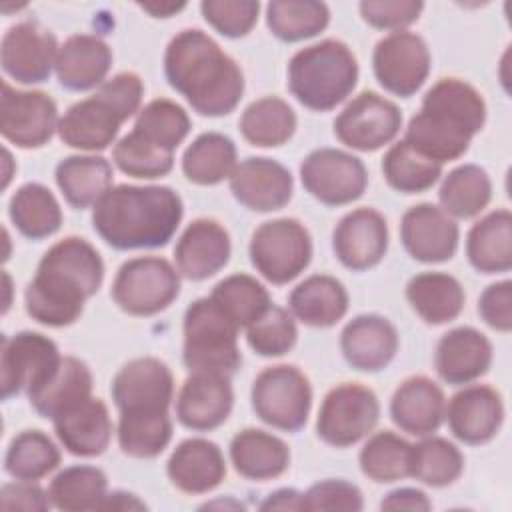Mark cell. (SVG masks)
<instances>
[{"mask_svg": "<svg viewBox=\"0 0 512 512\" xmlns=\"http://www.w3.org/2000/svg\"><path fill=\"white\" fill-rule=\"evenodd\" d=\"M118 408V446L132 458H156L172 440L174 376L166 362L140 356L126 362L110 384Z\"/></svg>", "mask_w": 512, "mask_h": 512, "instance_id": "6da1fadb", "label": "cell"}, {"mask_svg": "<svg viewBox=\"0 0 512 512\" xmlns=\"http://www.w3.org/2000/svg\"><path fill=\"white\" fill-rule=\"evenodd\" d=\"M104 262L84 238L66 236L54 242L38 262L24 290L26 314L38 324L64 328L74 324L102 286Z\"/></svg>", "mask_w": 512, "mask_h": 512, "instance_id": "7a4b0ae2", "label": "cell"}, {"mask_svg": "<svg viewBox=\"0 0 512 512\" xmlns=\"http://www.w3.org/2000/svg\"><path fill=\"white\" fill-rule=\"evenodd\" d=\"M164 76L194 112L208 118L230 114L244 94L238 62L198 28H186L168 42Z\"/></svg>", "mask_w": 512, "mask_h": 512, "instance_id": "3957f363", "label": "cell"}, {"mask_svg": "<svg viewBox=\"0 0 512 512\" xmlns=\"http://www.w3.org/2000/svg\"><path fill=\"white\" fill-rule=\"evenodd\" d=\"M182 214V198L170 186L118 184L92 206V226L116 250L160 248L176 234Z\"/></svg>", "mask_w": 512, "mask_h": 512, "instance_id": "277c9868", "label": "cell"}, {"mask_svg": "<svg viewBox=\"0 0 512 512\" xmlns=\"http://www.w3.org/2000/svg\"><path fill=\"white\" fill-rule=\"evenodd\" d=\"M486 124L482 94L460 78H442L424 94L404 132V142L426 158L446 164L470 148L472 138Z\"/></svg>", "mask_w": 512, "mask_h": 512, "instance_id": "5b68a950", "label": "cell"}, {"mask_svg": "<svg viewBox=\"0 0 512 512\" xmlns=\"http://www.w3.org/2000/svg\"><path fill=\"white\" fill-rule=\"evenodd\" d=\"M144 96L136 72H120L102 82L92 96L74 102L58 122L60 140L82 152L106 150L116 144L120 126L140 112Z\"/></svg>", "mask_w": 512, "mask_h": 512, "instance_id": "8992f818", "label": "cell"}, {"mask_svg": "<svg viewBox=\"0 0 512 512\" xmlns=\"http://www.w3.org/2000/svg\"><path fill=\"white\" fill-rule=\"evenodd\" d=\"M358 72V60L348 44L326 38L290 58L288 90L304 108L328 112L352 94Z\"/></svg>", "mask_w": 512, "mask_h": 512, "instance_id": "52a82bcc", "label": "cell"}, {"mask_svg": "<svg viewBox=\"0 0 512 512\" xmlns=\"http://www.w3.org/2000/svg\"><path fill=\"white\" fill-rule=\"evenodd\" d=\"M240 328L210 300H194L184 312L182 360L188 372L232 376L242 364Z\"/></svg>", "mask_w": 512, "mask_h": 512, "instance_id": "ba28073f", "label": "cell"}, {"mask_svg": "<svg viewBox=\"0 0 512 512\" xmlns=\"http://www.w3.org/2000/svg\"><path fill=\"white\" fill-rule=\"evenodd\" d=\"M180 294V274L160 256L126 260L112 282L114 304L130 316H154L166 310Z\"/></svg>", "mask_w": 512, "mask_h": 512, "instance_id": "9c48e42d", "label": "cell"}, {"mask_svg": "<svg viewBox=\"0 0 512 512\" xmlns=\"http://www.w3.org/2000/svg\"><path fill=\"white\" fill-rule=\"evenodd\" d=\"M250 400L264 424L282 432H298L310 416L312 386L296 366H268L254 378Z\"/></svg>", "mask_w": 512, "mask_h": 512, "instance_id": "30bf717a", "label": "cell"}, {"mask_svg": "<svg viewBox=\"0 0 512 512\" xmlns=\"http://www.w3.org/2000/svg\"><path fill=\"white\" fill-rule=\"evenodd\" d=\"M250 262L272 284H288L300 276L312 260V238L296 218L262 222L250 238Z\"/></svg>", "mask_w": 512, "mask_h": 512, "instance_id": "8fae6325", "label": "cell"}, {"mask_svg": "<svg viewBox=\"0 0 512 512\" xmlns=\"http://www.w3.org/2000/svg\"><path fill=\"white\" fill-rule=\"evenodd\" d=\"M380 418L374 390L358 382L334 386L322 400L316 416V434L334 448H346L366 438Z\"/></svg>", "mask_w": 512, "mask_h": 512, "instance_id": "7c38bea8", "label": "cell"}, {"mask_svg": "<svg viewBox=\"0 0 512 512\" xmlns=\"http://www.w3.org/2000/svg\"><path fill=\"white\" fill-rule=\"evenodd\" d=\"M62 358L56 342L40 332L22 330L4 336L0 352L2 398L8 400L22 392L34 394L56 374Z\"/></svg>", "mask_w": 512, "mask_h": 512, "instance_id": "4fadbf2b", "label": "cell"}, {"mask_svg": "<svg viewBox=\"0 0 512 512\" xmlns=\"http://www.w3.org/2000/svg\"><path fill=\"white\" fill-rule=\"evenodd\" d=\"M304 190L326 206L356 202L366 186L368 172L360 158L338 148H318L300 164Z\"/></svg>", "mask_w": 512, "mask_h": 512, "instance_id": "5bb4252c", "label": "cell"}, {"mask_svg": "<svg viewBox=\"0 0 512 512\" xmlns=\"http://www.w3.org/2000/svg\"><path fill=\"white\" fill-rule=\"evenodd\" d=\"M430 48L426 40L410 30H396L380 38L372 52V68L378 84L400 98L422 88L430 74Z\"/></svg>", "mask_w": 512, "mask_h": 512, "instance_id": "9a60e30c", "label": "cell"}, {"mask_svg": "<svg viewBox=\"0 0 512 512\" xmlns=\"http://www.w3.org/2000/svg\"><path fill=\"white\" fill-rule=\"evenodd\" d=\"M400 128V108L372 90L354 96L334 120V136L358 152H374L390 144Z\"/></svg>", "mask_w": 512, "mask_h": 512, "instance_id": "2e32d148", "label": "cell"}, {"mask_svg": "<svg viewBox=\"0 0 512 512\" xmlns=\"http://www.w3.org/2000/svg\"><path fill=\"white\" fill-rule=\"evenodd\" d=\"M58 106L42 90H18L6 80L0 96V132L18 148H42L58 130Z\"/></svg>", "mask_w": 512, "mask_h": 512, "instance_id": "e0dca14e", "label": "cell"}, {"mask_svg": "<svg viewBox=\"0 0 512 512\" xmlns=\"http://www.w3.org/2000/svg\"><path fill=\"white\" fill-rule=\"evenodd\" d=\"M58 48L56 36L40 22H18L2 36V70L20 84H40L52 74Z\"/></svg>", "mask_w": 512, "mask_h": 512, "instance_id": "ac0fdd59", "label": "cell"}, {"mask_svg": "<svg viewBox=\"0 0 512 512\" xmlns=\"http://www.w3.org/2000/svg\"><path fill=\"white\" fill-rule=\"evenodd\" d=\"M444 418L454 438L478 446L490 442L504 422V402L488 384H464L448 402Z\"/></svg>", "mask_w": 512, "mask_h": 512, "instance_id": "d6986e66", "label": "cell"}, {"mask_svg": "<svg viewBox=\"0 0 512 512\" xmlns=\"http://www.w3.org/2000/svg\"><path fill=\"white\" fill-rule=\"evenodd\" d=\"M400 240L414 260L438 264L456 254L460 230L456 220L440 206L422 202L404 212L400 220Z\"/></svg>", "mask_w": 512, "mask_h": 512, "instance_id": "ffe728a7", "label": "cell"}, {"mask_svg": "<svg viewBox=\"0 0 512 512\" xmlns=\"http://www.w3.org/2000/svg\"><path fill=\"white\" fill-rule=\"evenodd\" d=\"M332 248L342 266L354 272L374 268L388 250L386 218L374 208H356L340 218Z\"/></svg>", "mask_w": 512, "mask_h": 512, "instance_id": "44dd1931", "label": "cell"}, {"mask_svg": "<svg viewBox=\"0 0 512 512\" xmlns=\"http://www.w3.org/2000/svg\"><path fill=\"white\" fill-rule=\"evenodd\" d=\"M232 196L252 212H274L284 208L294 192L290 170L264 156H252L236 164L228 178Z\"/></svg>", "mask_w": 512, "mask_h": 512, "instance_id": "7402d4cb", "label": "cell"}, {"mask_svg": "<svg viewBox=\"0 0 512 512\" xmlns=\"http://www.w3.org/2000/svg\"><path fill=\"white\" fill-rule=\"evenodd\" d=\"M232 406L234 392L228 376L192 372L176 394L174 412L182 426L210 432L228 420Z\"/></svg>", "mask_w": 512, "mask_h": 512, "instance_id": "603a6c76", "label": "cell"}, {"mask_svg": "<svg viewBox=\"0 0 512 512\" xmlns=\"http://www.w3.org/2000/svg\"><path fill=\"white\" fill-rule=\"evenodd\" d=\"M228 230L212 218L192 220L174 246V266L180 276L200 282L218 274L230 260Z\"/></svg>", "mask_w": 512, "mask_h": 512, "instance_id": "cb8c5ba5", "label": "cell"}, {"mask_svg": "<svg viewBox=\"0 0 512 512\" xmlns=\"http://www.w3.org/2000/svg\"><path fill=\"white\" fill-rule=\"evenodd\" d=\"M492 364L490 340L472 326H458L440 336L434 352V368L450 386L476 382Z\"/></svg>", "mask_w": 512, "mask_h": 512, "instance_id": "d4e9b609", "label": "cell"}, {"mask_svg": "<svg viewBox=\"0 0 512 512\" xmlns=\"http://www.w3.org/2000/svg\"><path fill=\"white\" fill-rule=\"evenodd\" d=\"M398 344L400 338L394 324L378 314H360L340 332V352L360 372L384 370L394 360Z\"/></svg>", "mask_w": 512, "mask_h": 512, "instance_id": "484cf974", "label": "cell"}, {"mask_svg": "<svg viewBox=\"0 0 512 512\" xmlns=\"http://www.w3.org/2000/svg\"><path fill=\"white\" fill-rule=\"evenodd\" d=\"M50 422L60 444L70 454L82 458L100 456L108 448L114 432L108 406L94 396L68 406Z\"/></svg>", "mask_w": 512, "mask_h": 512, "instance_id": "4316f807", "label": "cell"}, {"mask_svg": "<svg viewBox=\"0 0 512 512\" xmlns=\"http://www.w3.org/2000/svg\"><path fill=\"white\" fill-rule=\"evenodd\" d=\"M446 398L442 388L428 376H410L400 382L390 400V418L406 434L430 436L442 422Z\"/></svg>", "mask_w": 512, "mask_h": 512, "instance_id": "83f0119b", "label": "cell"}, {"mask_svg": "<svg viewBox=\"0 0 512 512\" xmlns=\"http://www.w3.org/2000/svg\"><path fill=\"white\" fill-rule=\"evenodd\" d=\"M166 474L184 494H206L226 476V460L218 444L206 438H186L170 454Z\"/></svg>", "mask_w": 512, "mask_h": 512, "instance_id": "f1b7e54d", "label": "cell"}, {"mask_svg": "<svg viewBox=\"0 0 512 512\" xmlns=\"http://www.w3.org/2000/svg\"><path fill=\"white\" fill-rule=\"evenodd\" d=\"M112 66L110 46L94 34H74L66 38L56 56V78L72 92L94 90L106 82Z\"/></svg>", "mask_w": 512, "mask_h": 512, "instance_id": "f546056e", "label": "cell"}, {"mask_svg": "<svg viewBox=\"0 0 512 512\" xmlns=\"http://www.w3.org/2000/svg\"><path fill=\"white\" fill-rule=\"evenodd\" d=\"M230 462L234 470L254 482H266L282 476L290 466L288 444L258 428H244L230 440Z\"/></svg>", "mask_w": 512, "mask_h": 512, "instance_id": "4dcf8cb0", "label": "cell"}, {"mask_svg": "<svg viewBox=\"0 0 512 512\" xmlns=\"http://www.w3.org/2000/svg\"><path fill=\"white\" fill-rule=\"evenodd\" d=\"M288 310L304 326L330 328L348 312V292L338 278L312 274L292 288Z\"/></svg>", "mask_w": 512, "mask_h": 512, "instance_id": "1f68e13d", "label": "cell"}, {"mask_svg": "<svg viewBox=\"0 0 512 512\" xmlns=\"http://www.w3.org/2000/svg\"><path fill=\"white\" fill-rule=\"evenodd\" d=\"M466 256L482 274L512 268V214L508 208L492 210L472 224L466 236Z\"/></svg>", "mask_w": 512, "mask_h": 512, "instance_id": "d6a6232c", "label": "cell"}, {"mask_svg": "<svg viewBox=\"0 0 512 512\" xmlns=\"http://www.w3.org/2000/svg\"><path fill=\"white\" fill-rule=\"evenodd\" d=\"M406 300L426 324L452 322L464 308V288L448 272H420L406 284Z\"/></svg>", "mask_w": 512, "mask_h": 512, "instance_id": "836d02e7", "label": "cell"}, {"mask_svg": "<svg viewBox=\"0 0 512 512\" xmlns=\"http://www.w3.org/2000/svg\"><path fill=\"white\" fill-rule=\"evenodd\" d=\"M54 176L64 200L76 210L94 206L112 188V164L98 154L66 156Z\"/></svg>", "mask_w": 512, "mask_h": 512, "instance_id": "e575fe53", "label": "cell"}, {"mask_svg": "<svg viewBox=\"0 0 512 512\" xmlns=\"http://www.w3.org/2000/svg\"><path fill=\"white\" fill-rule=\"evenodd\" d=\"M236 164V144L220 132H202L182 154V172L188 182L198 186H214L228 180Z\"/></svg>", "mask_w": 512, "mask_h": 512, "instance_id": "d590c367", "label": "cell"}, {"mask_svg": "<svg viewBox=\"0 0 512 512\" xmlns=\"http://www.w3.org/2000/svg\"><path fill=\"white\" fill-rule=\"evenodd\" d=\"M238 128L250 146L276 148L292 138L296 112L278 96H262L244 108Z\"/></svg>", "mask_w": 512, "mask_h": 512, "instance_id": "8d00e7d4", "label": "cell"}, {"mask_svg": "<svg viewBox=\"0 0 512 512\" xmlns=\"http://www.w3.org/2000/svg\"><path fill=\"white\" fill-rule=\"evenodd\" d=\"M8 216L16 230L30 240L48 238L62 226V208L56 196L38 182H28L12 194Z\"/></svg>", "mask_w": 512, "mask_h": 512, "instance_id": "74e56055", "label": "cell"}, {"mask_svg": "<svg viewBox=\"0 0 512 512\" xmlns=\"http://www.w3.org/2000/svg\"><path fill=\"white\" fill-rule=\"evenodd\" d=\"M92 386L94 378L88 364L76 356H64L56 374L28 400L42 418L52 420L68 406L92 396Z\"/></svg>", "mask_w": 512, "mask_h": 512, "instance_id": "f35d334b", "label": "cell"}, {"mask_svg": "<svg viewBox=\"0 0 512 512\" xmlns=\"http://www.w3.org/2000/svg\"><path fill=\"white\" fill-rule=\"evenodd\" d=\"M492 198V182L478 164H462L450 170L440 184V208L454 220L478 216Z\"/></svg>", "mask_w": 512, "mask_h": 512, "instance_id": "ab89813d", "label": "cell"}, {"mask_svg": "<svg viewBox=\"0 0 512 512\" xmlns=\"http://www.w3.org/2000/svg\"><path fill=\"white\" fill-rule=\"evenodd\" d=\"M106 494V474L98 466L88 464H74L60 470L48 486L52 506L64 512L100 510Z\"/></svg>", "mask_w": 512, "mask_h": 512, "instance_id": "60d3db41", "label": "cell"}, {"mask_svg": "<svg viewBox=\"0 0 512 512\" xmlns=\"http://www.w3.org/2000/svg\"><path fill=\"white\" fill-rule=\"evenodd\" d=\"M464 472V456L456 444L440 436H422L410 450V478L432 486L444 488L454 484Z\"/></svg>", "mask_w": 512, "mask_h": 512, "instance_id": "b9f144b4", "label": "cell"}, {"mask_svg": "<svg viewBox=\"0 0 512 512\" xmlns=\"http://www.w3.org/2000/svg\"><path fill=\"white\" fill-rule=\"evenodd\" d=\"M330 22V8L316 0H272L266 26L282 42H300L320 34Z\"/></svg>", "mask_w": 512, "mask_h": 512, "instance_id": "7bdbcfd3", "label": "cell"}, {"mask_svg": "<svg viewBox=\"0 0 512 512\" xmlns=\"http://www.w3.org/2000/svg\"><path fill=\"white\" fill-rule=\"evenodd\" d=\"M210 300L244 330L272 306L264 284L250 274H230L222 278L212 288Z\"/></svg>", "mask_w": 512, "mask_h": 512, "instance_id": "ee69618b", "label": "cell"}, {"mask_svg": "<svg viewBox=\"0 0 512 512\" xmlns=\"http://www.w3.org/2000/svg\"><path fill=\"white\" fill-rule=\"evenodd\" d=\"M412 444L392 430H380L364 442L358 464L362 474L378 484H390L410 474Z\"/></svg>", "mask_w": 512, "mask_h": 512, "instance_id": "f6af8a7d", "label": "cell"}, {"mask_svg": "<svg viewBox=\"0 0 512 512\" xmlns=\"http://www.w3.org/2000/svg\"><path fill=\"white\" fill-rule=\"evenodd\" d=\"M190 126V116L180 104L168 98H156L140 108L132 132L152 146L174 154L186 140Z\"/></svg>", "mask_w": 512, "mask_h": 512, "instance_id": "bcb514c9", "label": "cell"}, {"mask_svg": "<svg viewBox=\"0 0 512 512\" xmlns=\"http://www.w3.org/2000/svg\"><path fill=\"white\" fill-rule=\"evenodd\" d=\"M382 174L390 188L402 194H420L442 176V164L426 158L404 140L392 144L382 158Z\"/></svg>", "mask_w": 512, "mask_h": 512, "instance_id": "7dc6e473", "label": "cell"}, {"mask_svg": "<svg viewBox=\"0 0 512 512\" xmlns=\"http://www.w3.org/2000/svg\"><path fill=\"white\" fill-rule=\"evenodd\" d=\"M60 450L42 430H22L12 438L4 456V468L14 480L36 482L56 470Z\"/></svg>", "mask_w": 512, "mask_h": 512, "instance_id": "c3c4849f", "label": "cell"}, {"mask_svg": "<svg viewBox=\"0 0 512 512\" xmlns=\"http://www.w3.org/2000/svg\"><path fill=\"white\" fill-rule=\"evenodd\" d=\"M112 160L120 172L144 180L162 178L174 168V154L152 146L132 130L114 144Z\"/></svg>", "mask_w": 512, "mask_h": 512, "instance_id": "681fc988", "label": "cell"}, {"mask_svg": "<svg viewBox=\"0 0 512 512\" xmlns=\"http://www.w3.org/2000/svg\"><path fill=\"white\" fill-rule=\"evenodd\" d=\"M298 340L296 318L282 306H270L258 320L246 328L248 346L264 358L284 356Z\"/></svg>", "mask_w": 512, "mask_h": 512, "instance_id": "f907efd6", "label": "cell"}, {"mask_svg": "<svg viewBox=\"0 0 512 512\" xmlns=\"http://www.w3.org/2000/svg\"><path fill=\"white\" fill-rule=\"evenodd\" d=\"M204 20L226 38L246 36L258 22L260 2L254 0H204L200 2Z\"/></svg>", "mask_w": 512, "mask_h": 512, "instance_id": "816d5d0a", "label": "cell"}, {"mask_svg": "<svg viewBox=\"0 0 512 512\" xmlns=\"http://www.w3.org/2000/svg\"><path fill=\"white\" fill-rule=\"evenodd\" d=\"M360 16L366 24L378 30H406L414 24L422 10L424 2L420 0H364L358 6Z\"/></svg>", "mask_w": 512, "mask_h": 512, "instance_id": "f5cc1de1", "label": "cell"}, {"mask_svg": "<svg viewBox=\"0 0 512 512\" xmlns=\"http://www.w3.org/2000/svg\"><path fill=\"white\" fill-rule=\"evenodd\" d=\"M304 510H362L364 498L356 484L342 478H328L302 492Z\"/></svg>", "mask_w": 512, "mask_h": 512, "instance_id": "db71d44e", "label": "cell"}, {"mask_svg": "<svg viewBox=\"0 0 512 512\" xmlns=\"http://www.w3.org/2000/svg\"><path fill=\"white\" fill-rule=\"evenodd\" d=\"M480 318L498 332L512 330V282L500 280L484 288L478 298Z\"/></svg>", "mask_w": 512, "mask_h": 512, "instance_id": "11a10c76", "label": "cell"}, {"mask_svg": "<svg viewBox=\"0 0 512 512\" xmlns=\"http://www.w3.org/2000/svg\"><path fill=\"white\" fill-rule=\"evenodd\" d=\"M0 508L2 510H26V512H44L52 508L48 490H42L36 482L16 480L8 482L0 490Z\"/></svg>", "mask_w": 512, "mask_h": 512, "instance_id": "9f6ffc18", "label": "cell"}, {"mask_svg": "<svg viewBox=\"0 0 512 512\" xmlns=\"http://www.w3.org/2000/svg\"><path fill=\"white\" fill-rule=\"evenodd\" d=\"M382 510H416V512H426L432 508L430 498L426 496V492L418 490V488H398L388 492L382 502H380Z\"/></svg>", "mask_w": 512, "mask_h": 512, "instance_id": "6f0895ef", "label": "cell"}, {"mask_svg": "<svg viewBox=\"0 0 512 512\" xmlns=\"http://www.w3.org/2000/svg\"><path fill=\"white\" fill-rule=\"evenodd\" d=\"M262 510H304V498L302 492L294 488H280L266 496V500L260 504Z\"/></svg>", "mask_w": 512, "mask_h": 512, "instance_id": "680465c9", "label": "cell"}, {"mask_svg": "<svg viewBox=\"0 0 512 512\" xmlns=\"http://www.w3.org/2000/svg\"><path fill=\"white\" fill-rule=\"evenodd\" d=\"M100 510H146L144 500H140L136 494L126 490H114L108 492Z\"/></svg>", "mask_w": 512, "mask_h": 512, "instance_id": "91938a15", "label": "cell"}, {"mask_svg": "<svg viewBox=\"0 0 512 512\" xmlns=\"http://www.w3.org/2000/svg\"><path fill=\"white\" fill-rule=\"evenodd\" d=\"M140 8L154 18H170L172 14L186 8V4H140Z\"/></svg>", "mask_w": 512, "mask_h": 512, "instance_id": "94428289", "label": "cell"}, {"mask_svg": "<svg viewBox=\"0 0 512 512\" xmlns=\"http://www.w3.org/2000/svg\"><path fill=\"white\" fill-rule=\"evenodd\" d=\"M12 156L8 152V148H4V180H2V188H6L10 184V178H12Z\"/></svg>", "mask_w": 512, "mask_h": 512, "instance_id": "6125c7cd", "label": "cell"}, {"mask_svg": "<svg viewBox=\"0 0 512 512\" xmlns=\"http://www.w3.org/2000/svg\"><path fill=\"white\" fill-rule=\"evenodd\" d=\"M2 280H4V290H6V298H4V308H2V312L6 314L8 308H10V294H12V280H10V276H8L6 270L2 272Z\"/></svg>", "mask_w": 512, "mask_h": 512, "instance_id": "be15d7a7", "label": "cell"}]
</instances>
